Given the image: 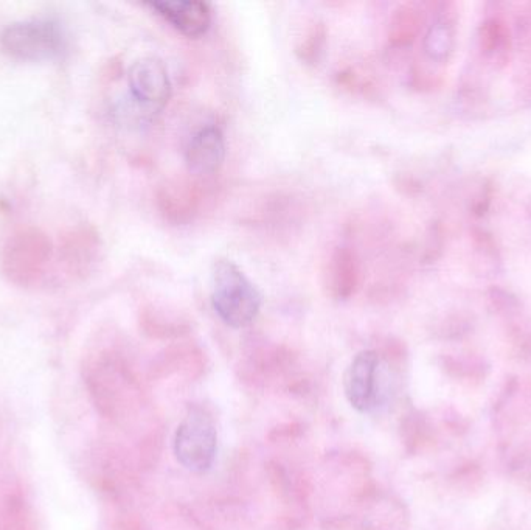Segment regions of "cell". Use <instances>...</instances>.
I'll return each instance as SVG.
<instances>
[{
	"mask_svg": "<svg viewBox=\"0 0 531 530\" xmlns=\"http://www.w3.org/2000/svg\"><path fill=\"white\" fill-rule=\"evenodd\" d=\"M420 27L421 14L417 8L413 5H401L396 8L389 25L390 46L396 49L409 46L420 32Z\"/></svg>",
	"mask_w": 531,
	"mask_h": 530,
	"instance_id": "obj_12",
	"label": "cell"
},
{
	"mask_svg": "<svg viewBox=\"0 0 531 530\" xmlns=\"http://www.w3.org/2000/svg\"><path fill=\"white\" fill-rule=\"evenodd\" d=\"M328 30L325 22L313 21L295 46V55L306 66H317L327 49Z\"/></svg>",
	"mask_w": 531,
	"mask_h": 530,
	"instance_id": "obj_13",
	"label": "cell"
},
{
	"mask_svg": "<svg viewBox=\"0 0 531 530\" xmlns=\"http://www.w3.org/2000/svg\"><path fill=\"white\" fill-rule=\"evenodd\" d=\"M325 290L336 300H348L361 286V262L350 246H337L325 268Z\"/></svg>",
	"mask_w": 531,
	"mask_h": 530,
	"instance_id": "obj_11",
	"label": "cell"
},
{
	"mask_svg": "<svg viewBox=\"0 0 531 530\" xmlns=\"http://www.w3.org/2000/svg\"><path fill=\"white\" fill-rule=\"evenodd\" d=\"M0 47L13 60L39 63L63 52L64 38L58 25L35 19L8 25L0 35Z\"/></svg>",
	"mask_w": 531,
	"mask_h": 530,
	"instance_id": "obj_3",
	"label": "cell"
},
{
	"mask_svg": "<svg viewBox=\"0 0 531 530\" xmlns=\"http://www.w3.org/2000/svg\"><path fill=\"white\" fill-rule=\"evenodd\" d=\"M53 255V243L39 227L14 232L0 252V271L11 285L30 288L46 274Z\"/></svg>",
	"mask_w": 531,
	"mask_h": 530,
	"instance_id": "obj_2",
	"label": "cell"
},
{
	"mask_svg": "<svg viewBox=\"0 0 531 530\" xmlns=\"http://www.w3.org/2000/svg\"><path fill=\"white\" fill-rule=\"evenodd\" d=\"M386 372L373 350L358 353L345 374L344 388L350 405L362 414L376 411L386 400Z\"/></svg>",
	"mask_w": 531,
	"mask_h": 530,
	"instance_id": "obj_5",
	"label": "cell"
},
{
	"mask_svg": "<svg viewBox=\"0 0 531 530\" xmlns=\"http://www.w3.org/2000/svg\"><path fill=\"white\" fill-rule=\"evenodd\" d=\"M218 433L215 422L202 408L188 411L174 436V454L187 470L202 473L215 462Z\"/></svg>",
	"mask_w": 531,
	"mask_h": 530,
	"instance_id": "obj_4",
	"label": "cell"
},
{
	"mask_svg": "<svg viewBox=\"0 0 531 530\" xmlns=\"http://www.w3.org/2000/svg\"><path fill=\"white\" fill-rule=\"evenodd\" d=\"M101 249L103 243L94 227L78 226L64 235L59 255L70 277L84 279L94 271L100 260Z\"/></svg>",
	"mask_w": 531,
	"mask_h": 530,
	"instance_id": "obj_9",
	"label": "cell"
},
{
	"mask_svg": "<svg viewBox=\"0 0 531 530\" xmlns=\"http://www.w3.org/2000/svg\"><path fill=\"white\" fill-rule=\"evenodd\" d=\"M204 192L201 184L188 179H171L156 193L160 217L173 226H187L201 213Z\"/></svg>",
	"mask_w": 531,
	"mask_h": 530,
	"instance_id": "obj_7",
	"label": "cell"
},
{
	"mask_svg": "<svg viewBox=\"0 0 531 530\" xmlns=\"http://www.w3.org/2000/svg\"><path fill=\"white\" fill-rule=\"evenodd\" d=\"M128 84L134 100L151 111H162L170 102V75L164 61L156 56H145L132 64Z\"/></svg>",
	"mask_w": 531,
	"mask_h": 530,
	"instance_id": "obj_6",
	"label": "cell"
},
{
	"mask_svg": "<svg viewBox=\"0 0 531 530\" xmlns=\"http://www.w3.org/2000/svg\"><path fill=\"white\" fill-rule=\"evenodd\" d=\"M454 49V33L446 22H435L424 38V52L434 61L448 60Z\"/></svg>",
	"mask_w": 531,
	"mask_h": 530,
	"instance_id": "obj_14",
	"label": "cell"
},
{
	"mask_svg": "<svg viewBox=\"0 0 531 530\" xmlns=\"http://www.w3.org/2000/svg\"><path fill=\"white\" fill-rule=\"evenodd\" d=\"M210 297L219 319L232 328L252 324L263 307V294L250 282L243 269L229 259L213 262Z\"/></svg>",
	"mask_w": 531,
	"mask_h": 530,
	"instance_id": "obj_1",
	"label": "cell"
},
{
	"mask_svg": "<svg viewBox=\"0 0 531 530\" xmlns=\"http://www.w3.org/2000/svg\"><path fill=\"white\" fill-rule=\"evenodd\" d=\"M226 139L218 126H205L191 137L185 151V164L196 178L216 175L226 161Z\"/></svg>",
	"mask_w": 531,
	"mask_h": 530,
	"instance_id": "obj_10",
	"label": "cell"
},
{
	"mask_svg": "<svg viewBox=\"0 0 531 530\" xmlns=\"http://www.w3.org/2000/svg\"><path fill=\"white\" fill-rule=\"evenodd\" d=\"M145 7L187 38H201L212 27V8L201 0H153Z\"/></svg>",
	"mask_w": 531,
	"mask_h": 530,
	"instance_id": "obj_8",
	"label": "cell"
}]
</instances>
